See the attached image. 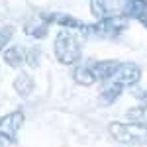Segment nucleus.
Instances as JSON below:
<instances>
[{
    "label": "nucleus",
    "mask_w": 147,
    "mask_h": 147,
    "mask_svg": "<svg viewBox=\"0 0 147 147\" xmlns=\"http://www.w3.org/2000/svg\"><path fill=\"white\" fill-rule=\"evenodd\" d=\"M139 79H141V69H139V65L129 61V63H122L120 69L116 71V75L110 80L122 84V86H131V84H137Z\"/></svg>",
    "instance_id": "nucleus-5"
},
{
    "label": "nucleus",
    "mask_w": 147,
    "mask_h": 147,
    "mask_svg": "<svg viewBox=\"0 0 147 147\" xmlns=\"http://www.w3.org/2000/svg\"><path fill=\"white\" fill-rule=\"evenodd\" d=\"M90 8H92V14L98 18V20H104L106 16V8H104V4H102V0H90Z\"/></svg>",
    "instance_id": "nucleus-16"
},
{
    "label": "nucleus",
    "mask_w": 147,
    "mask_h": 147,
    "mask_svg": "<svg viewBox=\"0 0 147 147\" xmlns=\"http://www.w3.org/2000/svg\"><path fill=\"white\" fill-rule=\"evenodd\" d=\"M110 134L116 141L127 143V145H147V124L137 122H112Z\"/></svg>",
    "instance_id": "nucleus-2"
},
{
    "label": "nucleus",
    "mask_w": 147,
    "mask_h": 147,
    "mask_svg": "<svg viewBox=\"0 0 147 147\" xmlns=\"http://www.w3.org/2000/svg\"><path fill=\"white\" fill-rule=\"evenodd\" d=\"M47 20L45 18H39L37 22H30L26 24V28H24V32L28 35H32V37H35V39H39V37H43V35L47 34Z\"/></svg>",
    "instance_id": "nucleus-10"
},
{
    "label": "nucleus",
    "mask_w": 147,
    "mask_h": 147,
    "mask_svg": "<svg viewBox=\"0 0 147 147\" xmlns=\"http://www.w3.org/2000/svg\"><path fill=\"white\" fill-rule=\"evenodd\" d=\"M122 84H118V82H114V80H110L106 86H104V90L100 92V100L104 102V104H110V102H114L120 94H122Z\"/></svg>",
    "instance_id": "nucleus-11"
},
{
    "label": "nucleus",
    "mask_w": 147,
    "mask_h": 147,
    "mask_svg": "<svg viewBox=\"0 0 147 147\" xmlns=\"http://www.w3.org/2000/svg\"><path fill=\"white\" fill-rule=\"evenodd\" d=\"M4 63L12 69L22 67L24 63H26V49H24V47H18V45L8 47V49L4 51Z\"/></svg>",
    "instance_id": "nucleus-8"
},
{
    "label": "nucleus",
    "mask_w": 147,
    "mask_h": 147,
    "mask_svg": "<svg viewBox=\"0 0 147 147\" xmlns=\"http://www.w3.org/2000/svg\"><path fill=\"white\" fill-rule=\"evenodd\" d=\"M75 80L79 82V84H82V86H90V84H94L96 82V79H94V75L90 73V69H88V65L86 67H80L75 71Z\"/></svg>",
    "instance_id": "nucleus-12"
},
{
    "label": "nucleus",
    "mask_w": 147,
    "mask_h": 147,
    "mask_svg": "<svg viewBox=\"0 0 147 147\" xmlns=\"http://www.w3.org/2000/svg\"><path fill=\"white\" fill-rule=\"evenodd\" d=\"M22 122H24V114L20 112V110L4 116V118L0 120V139L4 137L6 141L14 143L16 137H18V129L22 127Z\"/></svg>",
    "instance_id": "nucleus-4"
},
{
    "label": "nucleus",
    "mask_w": 147,
    "mask_h": 147,
    "mask_svg": "<svg viewBox=\"0 0 147 147\" xmlns=\"http://www.w3.org/2000/svg\"><path fill=\"white\" fill-rule=\"evenodd\" d=\"M122 63H118V61H114V59H108V61H94L88 65L90 69V73L94 75V79L96 80H110L116 75V71L120 69Z\"/></svg>",
    "instance_id": "nucleus-6"
},
{
    "label": "nucleus",
    "mask_w": 147,
    "mask_h": 147,
    "mask_svg": "<svg viewBox=\"0 0 147 147\" xmlns=\"http://www.w3.org/2000/svg\"><path fill=\"white\" fill-rule=\"evenodd\" d=\"M12 35H14V30H12L10 26H6V28H2L0 30V53H2V49L10 43Z\"/></svg>",
    "instance_id": "nucleus-14"
},
{
    "label": "nucleus",
    "mask_w": 147,
    "mask_h": 147,
    "mask_svg": "<svg viewBox=\"0 0 147 147\" xmlns=\"http://www.w3.org/2000/svg\"><path fill=\"white\" fill-rule=\"evenodd\" d=\"M127 28V18L125 16H106L104 20H98L96 24H92L88 28V34L96 35V37H106L112 39Z\"/></svg>",
    "instance_id": "nucleus-3"
},
{
    "label": "nucleus",
    "mask_w": 147,
    "mask_h": 147,
    "mask_svg": "<svg viewBox=\"0 0 147 147\" xmlns=\"http://www.w3.org/2000/svg\"><path fill=\"white\" fill-rule=\"evenodd\" d=\"M26 63L30 67H37L39 65V49H26Z\"/></svg>",
    "instance_id": "nucleus-15"
},
{
    "label": "nucleus",
    "mask_w": 147,
    "mask_h": 147,
    "mask_svg": "<svg viewBox=\"0 0 147 147\" xmlns=\"http://www.w3.org/2000/svg\"><path fill=\"white\" fill-rule=\"evenodd\" d=\"M55 57L61 65H75L82 55V45L80 39L73 34L71 30H61L55 35Z\"/></svg>",
    "instance_id": "nucleus-1"
},
{
    "label": "nucleus",
    "mask_w": 147,
    "mask_h": 147,
    "mask_svg": "<svg viewBox=\"0 0 147 147\" xmlns=\"http://www.w3.org/2000/svg\"><path fill=\"white\" fill-rule=\"evenodd\" d=\"M14 88H16V92L20 94V96H30L32 94V90H34V79L28 75V73H20L16 79H14Z\"/></svg>",
    "instance_id": "nucleus-9"
},
{
    "label": "nucleus",
    "mask_w": 147,
    "mask_h": 147,
    "mask_svg": "<svg viewBox=\"0 0 147 147\" xmlns=\"http://www.w3.org/2000/svg\"><path fill=\"white\" fill-rule=\"evenodd\" d=\"M127 118H129L131 122H137V124H147V102H143V104L137 106V108L127 110Z\"/></svg>",
    "instance_id": "nucleus-13"
},
{
    "label": "nucleus",
    "mask_w": 147,
    "mask_h": 147,
    "mask_svg": "<svg viewBox=\"0 0 147 147\" xmlns=\"http://www.w3.org/2000/svg\"><path fill=\"white\" fill-rule=\"evenodd\" d=\"M124 16L134 18L147 28V0H125Z\"/></svg>",
    "instance_id": "nucleus-7"
}]
</instances>
